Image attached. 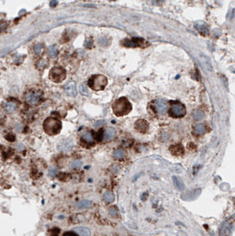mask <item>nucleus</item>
I'll use <instances>...</instances> for the list:
<instances>
[{"label": "nucleus", "instance_id": "obj_1", "mask_svg": "<svg viewBox=\"0 0 235 236\" xmlns=\"http://www.w3.org/2000/svg\"><path fill=\"white\" fill-rule=\"evenodd\" d=\"M113 112L118 117H122L128 114L132 110V104L126 97H120L115 101L112 105Z\"/></svg>", "mask_w": 235, "mask_h": 236}, {"label": "nucleus", "instance_id": "obj_2", "mask_svg": "<svg viewBox=\"0 0 235 236\" xmlns=\"http://www.w3.org/2000/svg\"><path fill=\"white\" fill-rule=\"evenodd\" d=\"M62 128L61 122L55 118L50 117L47 118L43 122V130L49 135H57Z\"/></svg>", "mask_w": 235, "mask_h": 236}, {"label": "nucleus", "instance_id": "obj_3", "mask_svg": "<svg viewBox=\"0 0 235 236\" xmlns=\"http://www.w3.org/2000/svg\"><path fill=\"white\" fill-rule=\"evenodd\" d=\"M107 78L104 75L102 74H97V75H94L92 76L89 81H88V86L96 91L98 90H103L106 85H107Z\"/></svg>", "mask_w": 235, "mask_h": 236}, {"label": "nucleus", "instance_id": "obj_4", "mask_svg": "<svg viewBox=\"0 0 235 236\" xmlns=\"http://www.w3.org/2000/svg\"><path fill=\"white\" fill-rule=\"evenodd\" d=\"M42 92L39 89H31L25 95V101L27 104L34 106L38 105L42 100Z\"/></svg>", "mask_w": 235, "mask_h": 236}, {"label": "nucleus", "instance_id": "obj_5", "mask_svg": "<svg viewBox=\"0 0 235 236\" xmlns=\"http://www.w3.org/2000/svg\"><path fill=\"white\" fill-rule=\"evenodd\" d=\"M186 114V107L183 104L172 101L171 102V108H170V115L173 118H181L184 117Z\"/></svg>", "mask_w": 235, "mask_h": 236}, {"label": "nucleus", "instance_id": "obj_6", "mask_svg": "<svg viewBox=\"0 0 235 236\" xmlns=\"http://www.w3.org/2000/svg\"><path fill=\"white\" fill-rule=\"evenodd\" d=\"M66 77V72L64 68L56 66L50 72V79L54 82H61Z\"/></svg>", "mask_w": 235, "mask_h": 236}, {"label": "nucleus", "instance_id": "obj_7", "mask_svg": "<svg viewBox=\"0 0 235 236\" xmlns=\"http://www.w3.org/2000/svg\"><path fill=\"white\" fill-rule=\"evenodd\" d=\"M19 105V104L18 101L12 100V101L5 102L3 104V107H4V110L5 111L6 113H13L18 110Z\"/></svg>", "mask_w": 235, "mask_h": 236}, {"label": "nucleus", "instance_id": "obj_8", "mask_svg": "<svg viewBox=\"0 0 235 236\" xmlns=\"http://www.w3.org/2000/svg\"><path fill=\"white\" fill-rule=\"evenodd\" d=\"M73 146V144L72 140L67 139V140H64V141H62V142L58 144L57 149H58V150L61 151V152H69V151L72 150Z\"/></svg>", "mask_w": 235, "mask_h": 236}, {"label": "nucleus", "instance_id": "obj_9", "mask_svg": "<svg viewBox=\"0 0 235 236\" xmlns=\"http://www.w3.org/2000/svg\"><path fill=\"white\" fill-rule=\"evenodd\" d=\"M65 93L68 96H71V97H74V96L77 95L76 85H75V83H74L73 81L68 83V84L65 87Z\"/></svg>", "mask_w": 235, "mask_h": 236}, {"label": "nucleus", "instance_id": "obj_10", "mask_svg": "<svg viewBox=\"0 0 235 236\" xmlns=\"http://www.w3.org/2000/svg\"><path fill=\"white\" fill-rule=\"evenodd\" d=\"M135 129L141 133H145L149 128V123L144 119H138L135 122Z\"/></svg>", "mask_w": 235, "mask_h": 236}, {"label": "nucleus", "instance_id": "obj_11", "mask_svg": "<svg viewBox=\"0 0 235 236\" xmlns=\"http://www.w3.org/2000/svg\"><path fill=\"white\" fill-rule=\"evenodd\" d=\"M156 110L158 114H164L165 113L167 108H168V104L164 100H158L156 102Z\"/></svg>", "mask_w": 235, "mask_h": 236}, {"label": "nucleus", "instance_id": "obj_12", "mask_svg": "<svg viewBox=\"0 0 235 236\" xmlns=\"http://www.w3.org/2000/svg\"><path fill=\"white\" fill-rule=\"evenodd\" d=\"M143 42V40L142 38H133L131 40H126L124 42V44L128 47H136L141 45Z\"/></svg>", "mask_w": 235, "mask_h": 236}, {"label": "nucleus", "instance_id": "obj_13", "mask_svg": "<svg viewBox=\"0 0 235 236\" xmlns=\"http://www.w3.org/2000/svg\"><path fill=\"white\" fill-rule=\"evenodd\" d=\"M116 135V130L112 127H108L107 129H105L104 133H103V140L105 141H110L111 139H113Z\"/></svg>", "mask_w": 235, "mask_h": 236}, {"label": "nucleus", "instance_id": "obj_14", "mask_svg": "<svg viewBox=\"0 0 235 236\" xmlns=\"http://www.w3.org/2000/svg\"><path fill=\"white\" fill-rule=\"evenodd\" d=\"M81 139L83 142H87V143H93L95 141V137L93 133H91L90 131H86L82 134L81 135Z\"/></svg>", "mask_w": 235, "mask_h": 236}, {"label": "nucleus", "instance_id": "obj_15", "mask_svg": "<svg viewBox=\"0 0 235 236\" xmlns=\"http://www.w3.org/2000/svg\"><path fill=\"white\" fill-rule=\"evenodd\" d=\"M201 60H202L203 64L204 65V66H205V67H206V68H207L209 71H211V72H212V71H213L212 64H211V62L210 58H209L207 56H205L204 54L201 53Z\"/></svg>", "mask_w": 235, "mask_h": 236}, {"label": "nucleus", "instance_id": "obj_16", "mask_svg": "<svg viewBox=\"0 0 235 236\" xmlns=\"http://www.w3.org/2000/svg\"><path fill=\"white\" fill-rule=\"evenodd\" d=\"M73 231L77 234L81 236H88L90 235V231L88 228L85 227H78L73 228Z\"/></svg>", "mask_w": 235, "mask_h": 236}, {"label": "nucleus", "instance_id": "obj_17", "mask_svg": "<svg viewBox=\"0 0 235 236\" xmlns=\"http://www.w3.org/2000/svg\"><path fill=\"white\" fill-rule=\"evenodd\" d=\"M92 205V202L88 201V200H85V201H80V203H78L75 207L77 209H88L89 207H91Z\"/></svg>", "mask_w": 235, "mask_h": 236}, {"label": "nucleus", "instance_id": "obj_18", "mask_svg": "<svg viewBox=\"0 0 235 236\" xmlns=\"http://www.w3.org/2000/svg\"><path fill=\"white\" fill-rule=\"evenodd\" d=\"M205 132H206V127H205L204 124L200 123V124H198V125H196V126L195 127V133L196 135H203Z\"/></svg>", "mask_w": 235, "mask_h": 236}, {"label": "nucleus", "instance_id": "obj_19", "mask_svg": "<svg viewBox=\"0 0 235 236\" xmlns=\"http://www.w3.org/2000/svg\"><path fill=\"white\" fill-rule=\"evenodd\" d=\"M58 53V50H57V48L55 46V45H51L49 47L48 49V55L49 57L50 58H55Z\"/></svg>", "mask_w": 235, "mask_h": 236}, {"label": "nucleus", "instance_id": "obj_20", "mask_svg": "<svg viewBox=\"0 0 235 236\" xmlns=\"http://www.w3.org/2000/svg\"><path fill=\"white\" fill-rule=\"evenodd\" d=\"M173 183L175 185V187L179 189V190H183L184 189V184L183 181L180 179H178L177 177H173Z\"/></svg>", "mask_w": 235, "mask_h": 236}, {"label": "nucleus", "instance_id": "obj_21", "mask_svg": "<svg viewBox=\"0 0 235 236\" xmlns=\"http://www.w3.org/2000/svg\"><path fill=\"white\" fill-rule=\"evenodd\" d=\"M103 200L106 202V203H111L114 201V195L110 192V191H107L103 194Z\"/></svg>", "mask_w": 235, "mask_h": 236}, {"label": "nucleus", "instance_id": "obj_22", "mask_svg": "<svg viewBox=\"0 0 235 236\" xmlns=\"http://www.w3.org/2000/svg\"><path fill=\"white\" fill-rule=\"evenodd\" d=\"M113 156L116 159H121L125 157V151L123 150H116Z\"/></svg>", "mask_w": 235, "mask_h": 236}, {"label": "nucleus", "instance_id": "obj_23", "mask_svg": "<svg viewBox=\"0 0 235 236\" xmlns=\"http://www.w3.org/2000/svg\"><path fill=\"white\" fill-rule=\"evenodd\" d=\"M193 117L195 120H199L202 119L203 118V112L200 110H195L193 112Z\"/></svg>", "mask_w": 235, "mask_h": 236}, {"label": "nucleus", "instance_id": "obj_24", "mask_svg": "<svg viewBox=\"0 0 235 236\" xmlns=\"http://www.w3.org/2000/svg\"><path fill=\"white\" fill-rule=\"evenodd\" d=\"M43 50V44L42 43H37L34 45V52L36 54V55H39L42 52Z\"/></svg>", "mask_w": 235, "mask_h": 236}, {"label": "nucleus", "instance_id": "obj_25", "mask_svg": "<svg viewBox=\"0 0 235 236\" xmlns=\"http://www.w3.org/2000/svg\"><path fill=\"white\" fill-rule=\"evenodd\" d=\"M37 67H38V69H40V70H42V69H44L45 67H46V65H47V61L45 60V59H43V58H41L38 62H37Z\"/></svg>", "mask_w": 235, "mask_h": 236}, {"label": "nucleus", "instance_id": "obj_26", "mask_svg": "<svg viewBox=\"0 0 235 236\" xmlns=\"http://www.w3.org/2000/svg\"><path fill=\"white\" fill-rule=\"evenodd\" d=\"M109 212H110V215H111L112 218H118L119 212H118V209H117L116 207H114V206H113V207H111Z\"/></svg>", "mask_w": 235, "mask_h": 236}, {"label": "nucleus", "instance_id": "obj_27", "mask_svg": "<svg viewBox=\"0 0 235 236\" xmlns=\"http://www.w3.org/2000/svg\"><path fill=\"white\" fill-rule=\"evenodd\" d=\"M82 165V162L80 160H74L73 163H72V168L73 169H77V168H80V166Z\"/></svg>", "mask_w": 235, "mask_h": 236}, {"label": "nucleus", "instance_id": "obj_28", "mask_svg": "<svg viewBox=\"0 0 235 236\" xmlns=\"http://www.w3.org/2000/svg\"><path fill=\"white\" fill-rule=\"evenodd\" d=\"M57 170L56 168H54V167H50V168L49 169V175H50V177H55V176L57 175Z\"/></svg>", "mask_w": 235, "mask_h": 236}, {"label": "nucleus", "instance_id": "obj_29", "mask_svg": "<svg viewBox=\"0 0 235 236\" xmlns=\"http://www.w3.org/2000/svg\"><path fill=\"white\" fill-rule=\"evenodd\" d=\"M98 42H99V44H101L102 46H106V45H108V40H107L105 37H102V38H100L99 41H98Z\"/></svg>", "mask_w": 235, "mask_h": 236}, {"label": "nucleus", "instance_id": "obj_30", "mask_svg": "<svg viewBox=\"0 0 235 236\" xmlns=\"http://www.w3.org/2000/svg\"><path fill=\"white\" fill-rule=\"evenodd\" d=\"M7 27V22L6 21H0V33L4 31Z\"/></svg>", "mask_w": 235, "mask_h": 236}, {"label": "nucleus", "instance_id": "obj_31", "mask_svg": "<svg viewBox=\"0 0 235 236\" xmlns=\"http://www.w3.org/2000/svg\"><path fill=\"white\" fill-rule=\"evenodd\" d=\"M80 91L81 95H83V96H88V89H87V88H86L84 85H81V86H80Z\"/></svg>", "mask_w": 235, "mask_h": 236}, {"label": "nucleus", "instance_id": "obj_32", "mask_svg": "<svg viewBox=\"0 0 235 236\" xmlns=\"http://www.w3.org/2000/svg\"><path fill=\"white\" fill-rule=\"evenodd\" d=\"M103 124H104V120H98V121L95 122V124H94V127L98 128V127H100L101 126H103Z\"/></svg>", "mask_w": 235, "mask_h": 236}, {"label": "nucleus", "instance_id": "obj_33", "mask_svg": "<svg viewBox=\"0 0 235 236\" xmlns=\"http://www.w3.org/2000/svg\"><path fill=\"white\" fill-rule=\"evenodd\" d=\"M85 46H86L87 48H90V47L92 46V40L89 39V40L86 41V42H85Z\"/></svg>", "mask_w": 235, "mask_h": 236}, {"label": "nucleus", "instance_id": "obj_34", "mask_svg": "<svg viewBox=\"0 0 235 236\" xmlns=\"http://www.w3.org/2000/svg\"><path fill=\"white\" fill-rule=\"evenodd\" d=\"M57 4V0H51V1L50 2V7H55Z\"/></svg>", "mask_w": 235, "mask_h": 236}, {"label": "nucleus", "instance_id": "obj_35", "mask_svg": "<svg viewBox=\"0 0 235 236\" xmlns=\"http://www.w3.org/2000/svg\"><path fill=\"white\" fill-rule=\"evenodd\" d=\"M17 149H18L19 150H24V146H23L22 144H18V145H17Z\"/></svg>", "mask_w": 235, "mask_h": 236}, {"label": "nucleus", "instance_id": "obj_36", "mask_svg": "<svg viewBox=\"0 0 235 236\" xmlns=\"http://www.w3.org/2000/svg\"><path fill=\"white\" fill-rule=\"evenodd\" d=\"M2 121H3V118H2V116H1V114H0V125L2 124Z\"/></svg>", "mask_w": 235, "mask_h": 236}, {"label": "nucleus", "instance_id": "obj_37", "mask_svg": "<svg viewBox=\"0 0 235 236\" xmlns=\"http://www.w3.org/2000/svg\"><path fill=\"white\" fill-rule=\"evenodd\" d=\"M111 1H116V0H111Z\"/></svg>", "mask_w": 235, "mask_h": 236}]
</instances>
